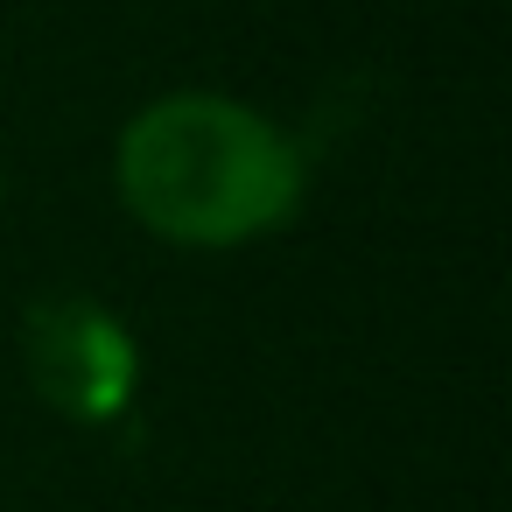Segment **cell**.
Returning a JSON list of instances; mask_svg holds the SVG:
<instances>
[{"label":"cell","mask_w":512,"mask_h":512,"mask_svg":"<svg viewBox=\"0 0 512 512\" xmlns=\"http://www.w3.org/2000/svg\"><path fill=\"white\" fill-rule=\"evenodd\" d=\"M113 190L162 246L232 253L302 211L309 162L274 113L232 92H162L120 127Z\"/></svg>","instance_id":"obj_1"},{"label":"cell","mask_w":512,"mask_h":512,"mask_svg":"<svg viewBox=\"0 0 512 512\" xmlns=\"http://www.w3.org/2000/svg\"><path fill=\"white\" fill-rule=\"evenodd\" d=\"M22 365L36 400L78 428L120 421L141 393V344L92 295H36L22 316Z\"/></svg>","instance_id":"obj_2"},{"label":"cell","mask_w":512,"mask_h":512,"mask_svg":"<svg viewBox=\"0 0 512 512\" xmlns=\"http://www.w3.org/2000/svg\"><path fill=\"white\" fill-rule=\"evenodd\" d=\"M0 204H8V176H0Z\"/></svg>","instance_id":"obj_3"}]
</instances>
